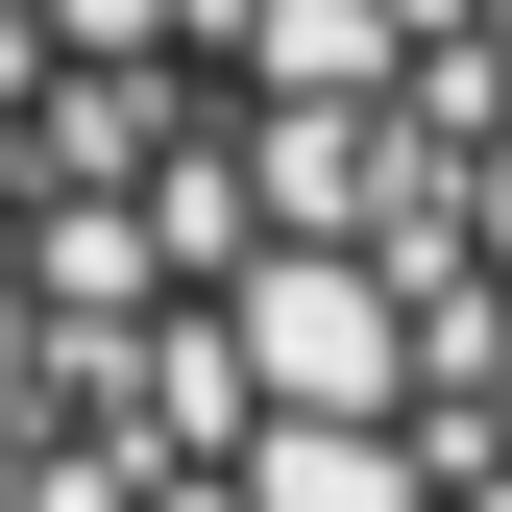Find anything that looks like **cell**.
Wrapping results in <instances>:
<instances>
[{"mask_svg":"<svg viewBox=\"0 0 512 512\" xmlns=\"http://www.w3.org/2000/svg\"><path fill=\"white\" fill-rule=\"evenodd\" d=\"M0 512H512V0H0Z\"/></svg>","mask_w":512,"mask_h":512,"instance_id":"1","label":"cell"}]
</instances>
